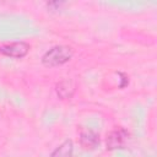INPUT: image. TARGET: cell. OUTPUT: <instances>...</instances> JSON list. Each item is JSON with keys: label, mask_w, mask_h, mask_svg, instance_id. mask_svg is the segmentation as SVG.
Returning <instances> with one entry per match:
<instances>
[{"label": "cell", "mask_w": 157, "mask_h": 157, "mask_svg": "<svg viewBox=\"0 0 157 157\" xmlns=\"http://www.w3.org/2000/svg\"><path fill=\"white\" fill-rule=\"evenodd\" d=\"M72 49L67 45H55L42 56V63L47 67H54L67 63L72 58Z\"/></svg>", "instance_id": "1"}, {"label": "cell", "mask_w": 157, "mask_h": 157, "mask_svg": "<svg viewBox=\"0 0 157 157\" xmlns=\"http://www.w3.org/2000/svg\"><path fill=\"white\" fill-rule=\"evenodd\" d=\"M29 49H31V47L25 42H13V43L0 45L1 54L10 56V58H16V59H20V58H23L25 55H27Z\"/></svg>", "instance_id": "2"}, {"label": "cell", "mask_w": 157, "mask_h": 157, "mask_svg": "<svg viewBox=\"0 0 157 157\" xmlns=\"http://www.w3.org/2000/svg\"><path fill=\"white\" fill-rule=\"evenodd\" d=\"M128 137H129V134L124 129L121 128L114 129L107 136V148L108 150L123 148L128 141Z\"/></svg>", "instance_id": "3"}, {"label": "cell", "mask_w": 157, "mask_h": 157, "mask_svg": "<svg viewBox=\"0 0 157 157\" xmlns=\"http://www.w3.org/2000/svg\"><path fill=\"white\" fill-rule=\"evenodd\" d=\"M80 144L85 150H93L99 144V136L92 130H83L80 134Z\"/></svg>", "instance_id": "4"}, {"label": "cell", "mask_w": 157, "mask_h": 157, "mask_svg": "<svg viewBox=\"0 0 157 157\" xmlns=\"http://www.w3.org/2000/svg\"><path fill=\"white\" fill-rule=\"evenodd\" d=\"M55 91H56V94L61 99L71 98L72 94H74V92H75V83H74L72 80H69V78L61 80L60 82L56 83Z\"/></svg>", "instance_id": "5"}, {"label": "cell", "mask_w": 157, "mask_h": 157, "mask_svg": "<svg viewBox=\"0 0 157 157\" xmlns=\"http://www.w3.org/2000/svg\"><path fill=\"white\" fill-rule=\"evenodd\" d=\"M72 151H74L72 141L66 140L52 153L50 157H72Z\"/></svg>", "instance_id": "6"}]
</instances>
